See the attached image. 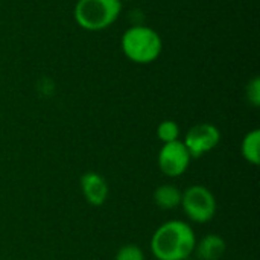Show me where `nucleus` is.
<instances>
[{
	"label": "nucleus",
	"instance_id": "obj_1",
	"mask_svg": "<svg viewBox=\"0 0 260 260\" xmlns=\"http://www.w3.org/2000/svg\"><path fill=\"white\" fill-rule=\"evenodd\" d=\"M197 245L193 229L184 221L161 224L151 238V251L157 260H186Z\"/></svg>",
	"mask_w": 260,
	"mask_h": 260
},
{
	"label": "nucleus",
	"instance_id": "obj_2",
	"mask_svg": "<svg viewBox=\"0 0 260 260\" xmlns=\"http://www.w3.org/2000/svg\"><path fill=\"white\" fill-rule=\"evenodd\" d=\"M120 47L123 55L134 64H151L163 52V40L160 34L143 24H136L128 27L122 38H120Z\"/></svg>",
	"mask_w": 260,
	"mask_h": 260
},
{
	"label": "nucleus",
	"instance_id": "obj_3",
	"mask_svg": "<svg viewBox=\"0 0 260 260\" xmlns=\"http://www.w3.org/2000/svg\"><path fill=\"white\" fill-rule=\"evenodd\" d=\"M120 12V0H78L73 9V18L79 27L99 32L113 26Z\"/></svg>",
	"mask_w": 260,
	"mask_h": 260
},
{
	"label": "nucleus",
	"instance_id": "obj_4",
	"mask_svg": "<svg viewBox=\"0 0 260 260\" xmlns=\"http://www.w3.org/2000/svg\"><path fill=\"white\" fill-rule=\"evenodd\" d=\"M184 215L197 224H204L213 219L216 213V198L204 186H190L181 193V203Z\"/></svg>",
	"mask_w": 260,
	"mask_h": 260
},
{
	"label": "nucleus",
	"instance_id": "obj_5",
	"mask_svg": "<svg viewBox=\"0 0 260 260\" xmlns=\"http://www.w3.org/2000/svg\"><path fill=\"white\" fill-rule=\"evenodd\" d=\"M219 142H221V131L213 123L193 125L187 131L183 140L192 158H200L206 155L207 152L215 149Z\"/></svg>",
	"mask_w": 260,
	"mask_h": 260
},
{
	"label": "nucleus",
	"instance_id": "obj_6",
	"mask_svg": "<svg viewBox=\"0 0 260 260\" xmlns=\"http://www.w3.org/2000/svg\"><path fill=\"white\" fill-rule=\"evenodd\" d=\"M190 160L192 157L181 140L163 143L157 158L160 171L172 178L183 175L187 171Z\"/></svg>",
	"mask_w": 260,
	"mask_h": 260
},
{
	"label": "nucleus",
	"instance_id": "obj_7",
	"mask_svg": "<svg viewBox=\"0 0 260 260\" xmlns=\"http://www.w3.org/2000/svg\"><path fill=\"white\" fill-rule=\"evenodd\" d=\"M79 183H81L82 195L90 206L99 207L105 204L108 198V184H107V180L101 174L88 171L82 174Z\"/></svg>",
	"mask_w": 260,
	"mask_h": 260
},
{
	"label": "nucleus",
	"instance_id": "obj_8",
	"mask_svg": "<svg viewBox=\"0 0 260 260\" xmlns=\"http://www.w3.org/2000/svg\"><path fill=\"white\" fill-rule=\"evenodd\" d=\"M227 250L225 241L219 235H206L200 242L197 241L193 253L200 260H219Z\"/></svg>",
	"mask_w": 260,
	"mask_h": 260
},
{
	"label": "nucleus",
	"instance_id": "obj_9",
	"mask_svg": "<svg viewBox=\"0 0 260 260\" xmlns=\"http://www.w3.org/2000/svg\"><path fill=\"white\" fill-rule=\"evenodd\" d=\"M181 190L172 184H163L158 186L154 190V203L158 209L171 210L180 206L181 203Z\"/></svg>",
	"mask_w": 260,
	"mask_h": 260
},
{
	"label": "nucleus",
	"instance_id": "obj_10",
	"mask_svg": "<svg viewBox=\"0 0 260 260\" xmlns=\"http://www.w3.org/2000/svg\"><path fill=\"white\" fill-rule=\"evenodd\" d=\"M260 131L253 129L245 134L242 145H241V152L245 161H248L253 166H259L260 163Z\"/></svg>",
	"mask_w": 260,
	"mask_h": 260
},
{
	"label": "nucleus",
	"instance_id": "obj_11",
	"mask_svg": "<svg viewBox=\"0 0 260 260\" xmlns=\"http://www.w3.org/2000/svg\"><path fill=\"white\" fill-rule=\"evenodd\" d=\"M157 137L161 143L175 142L180 137V126L174 120H163L157 126Z\"/></svg>",
	"mask_w": 260,
	"mask_h": 260
},
{
	"label": "nucleus",
	"instance_id": "obj_12",
	"mask_svg": "<svg viewBox=\"0 0 260 260\" xmlns=\"http://www.w3.org/2000/svg\"><path fill=\"white\" fill-rule=\"evenodd\" d=\"M114 260H145V253L139 245L126 244L117 250Z\"/></svg>",
	"mask_w": 260,
	"mask_h": 260
},
{
	"label": "nucleus",
	"instance_id": "obj_13",
	"mask_svg": "<svg viewBox=\"0 0 260 260\" xmlns=\"http://www.w3.org/2000/svg\"><path fill=\"white\" fill-rule=\"evenodd\" d=\"M245 94H247V101H248L254 108H257L260 105V79L257 76L253 78V79L247 84Z\"/></svg>",
	"mask_w": 260,
	"mask_h": 260
},
{
	"label": "nucleus",
	"instance_id": "obj_14",
	"mask_svg": "<svg viewBox=\"0 0 260 260\" xmlns=\"http://www.w3.org/2000/svg\"><path fill=\"white\" fill-rule=\"evenodd\" d=\"M120 2H123V0H120ZM126 2H129V0H126Z\"/></svg>",
	"mask_w": 260,
	"mask_h": 260
}]
</instances>
